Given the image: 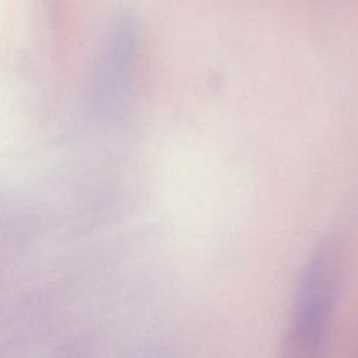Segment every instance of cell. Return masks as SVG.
Here are the masks:
<instances>
[{
	"mask_svg": "<svg viewBox=\"0 0 358 358\" xmlns=\"http://www.w3.org/2000/svg\"><path fill=\"white\" fill-rule=\"evenodd\" d=\"M341 255L336 243L323 245L312 257L299 289L292 343L301 350H313L326 333L336 301Z\"/></svg>",
	"mask_w": 358,
	"mask_h": 358,
	"instance_id": "obj_1",
	"label": "cell"
}]
</instances>
